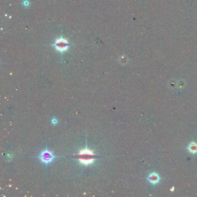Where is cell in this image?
Masks as SVG:
<instances>
[{
    "instance_id": "obj_1",
    "label": "cell",
    "mask_w": 197,
    "mask_h": 197,
    "mask_svg": "<svg viewBox=\"0 0 197 197\" xmlns=\"http://www.w3.org/2000/svg\"><path fill=\"white\" fill-rule=\"evenodd\" d=\"M76 155L78 157V160L79 163L83 164V165H89L93 164L95 161L94 153L92 150L88 149L87 146L85 149L80 150Z\"/></svg>"
},
{
    "instance_id": "obj_2",
    "label": "cell",
    "mask_w": 197,
    "mask_h": 197,
    "mask_svg": "<svg viewBox=\"0 0 197 197\" xmlns=\"http://www.w3.org/2000/svg\"><path fill=\"white\" fill-rule=\"evenodd\" d=\"M56 157L57 156H55L52 151H49L47 147L44 150L40 153L39 156H38V158H39L41 162L46 165L51 163Z\"/></svg>"
},
{
    "instance_id": "obj_3",
    "label": "cell",
    "mask_w": 197,
    "mask_h": 197,
    "mask_svg": "<svg viewBox=\"0 0 197 197\" xmlns=\"http://www.w3.org/2000/svg\"><path fill=\"white\" fill-rule=\"evenodd\" d=\"M54 46L55 47V48H56V49L58 50V51L64 52L65 51L68 49V48L69 43H68L66 40L61 38L56 41V42H55L54 44Z\"/></svg>"
},
{
    "instance_id": "obj_4",
    "label": "cell",
    "mask_w": 197,
    "mask_h": 197,
    "mask_svg": "<svg viewBox=\"0 0 197 197\" xmlns=\"http://www.w3.org/2000/svg\"><path fill=\"white\" fill-rule=\"evenodd\" d=\"M148 180L150 183H151V184H157L160 180V176H158V174H157L156 173H152L150 175H149L148 178Z\"/></svg>"
},
{
    "instance_id": "obj_5",
    "label": "cell",
    "mask_w": 197,
    "mask_h": 197,
    "mask_svg": "<svg viewBox=\"0 0 197 197\" xmlns=\"http://www.w3.org/2000/svg\"><path fill=\"white\" fill-rule=\"evenodd\" d=\"M188 150L192 153L194 154L197 153V144L195 142H191L188 146Z\"/></svg>"
},
{
    "instance_id": "obj_6",
    "label": "cell",
    "mask_w": 197,
    "mask_h": 197,
    "mask_svg": "<svg viewBox=\"0 0 197 197\" xmlns=\"http://www.w3.org/2000/svg\"><path fill=\"white\" fill-rule=\"evenodd\" d=\"M57 123H58V121H57V120L56 119H52V124H56Z\"/></svg>"
}]
</instances>
